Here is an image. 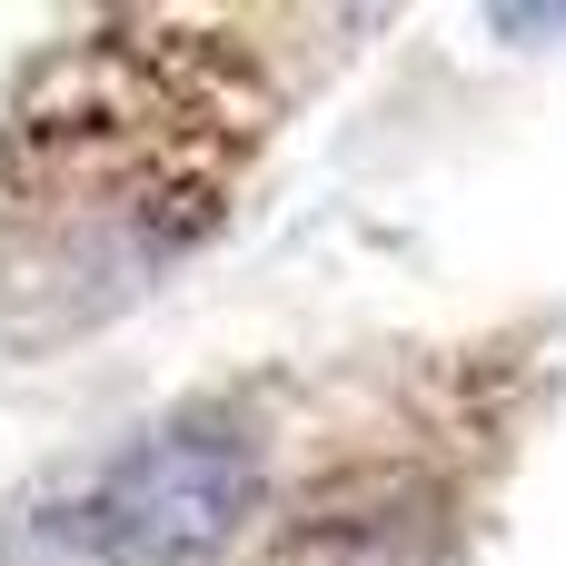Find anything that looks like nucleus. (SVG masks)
Returning a JSON list of instances; mask_svg holds the SVG:
<instances>
[{"label": "nucleus", "instance_id": "f257e3e1", "mask_svg": "<svg viewBox=\"0 0 566 566\" xmlns=\"http://www.w3.org/2000/svg\"><path fill=\"white\" fill-rule=\"evenodd\" d=\"M259 488H269L259 438L229 408H189L149 428L139 448H119L60 527L99 566H199L259 517Z\"/></svg>", "mask_w": 566, "mask_h": 566}]
</instances>
